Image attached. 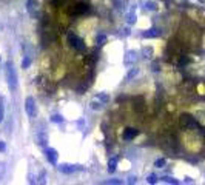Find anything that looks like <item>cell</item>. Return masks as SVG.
<instances>
[{"mask_svg":"<svg viewBox=\"0 0 205 185\" xmlns=\"http://www.w3.org/2000/svg\"><path fill=\"white\" fill-rule=\"evenodd\" d=\"M90 11V5L86 2H76L68 6V14L69 15H80Z\"/></svg>","mask_w":205,"mask_h":185,"instance_id":"4","label":"cell"},{"mask_svg":"<svg viewBox=\"0 0 205 185\" xmlns=\"http://www.w3.org/2000/svg\"><path fill=\"white\" fill-rule=\"evenodd\" d=\"M145 6L148 8V9H151V11H154V9H156V5H154V3H151V2L145 3Z\"/></svg>","mask_w":205,"mask_h":185,"instance_id":"34","label":"cell"},{"mask_svg":"<svg viewBox=\"0 0 205 185\" xmlns=\"http://www.w3.org/2000/svg\"><path fill=\"white\" fill-rule=\"evenodd\" d=\"M162 181H163V182H167V184H179V182L174 179V177H170V176H163V177H162Z\"/></svg>","mask_w":205,"mask_h":185,"instance_id":"26","label":"cell"},{"mask_svg":"<svg viewBox=\"0 0 205 185\" xmlns=\"http://www.w3.org/2000/svg\"><path fill=\"white\" fill-rule=\"evenodd\" d=\"M116 167H117V157H111V159H109V162H108V171L114 173Z\"/></svg>","mask_w":205,"mask_h":185,"instance_id":"18","label":"cell"},{"mask_svg":"<svg viewBox=\"0 0 205 185\" xmlns=\"http://www.w3.org/2000/svg\"><path fill=\"white\" fill-rule=\"evenodd\" d=\"M114 6L119 8V9H125V6H127V0H114Z\"/></svg>","mask_w":205,"mask_h":185,"instance_id":"21","label":"cell"},{"mask_svg":"<svg viewBox=\"0 0 205 185\" xmlns=\"http://www.w3.org/2000/svg\"><path fill=\"white\" fill-rule=\"evenodd\" d=\"M136 60H137V52L136 51H128L127 54H125V57H123V63L127 66H130V65L134 63Z\"/></svg>","mask_w":205,"mask_h":185,"instance_id":"14","label":"cell"},{"mask_svg":"<svg viewBox=\"0 0 205 185\" xmlns=\"http://www.w3.org/2000/svg\"><path fill=\"white\" fill-rule=\"evenodd\" d=\"M201 43H202V48L205 50V34L202 36V40H201Z\"/></svg>","mask_w":205,"mask_h":185,"instance_id":"37","label":"cell"},{"mask_svg":"<svg viewBox=\"0 0 205 185\" xmlns=\"http://www.w3.org/2000/svg\"><path fill=\"white\" fill-rule=\"evenodd\" d=\"M57 151L54 150V148H45V157H46V160L50 162L51 165H56L57 164Z\"/></svg>","mask_w":205,"mask_h":185,"instance_id":"11","label":"cell"},{"mask_svg":"<svg viewBox=\"0 0 205 185\" xmlns=\"http://www.w3.org/2000/svg\"><path fill=\"white\" fill-rule=\"evenodd\" d=\"M127 20H128V23H136V20H137V15H136L134 9H131V12L128 14V17H127Z\"/></svg>","mask_w":205,"mask_h":185,"instance_id":"23","label":"cell"},{"mask_svg":"<svg viewBox=\"0 0 205 185\" xmlns=\"http://www.w3.org/2000/svg\"><path fill=\"white\" fill-rule=\"evenodd\" d=\"M0 151H6V145H5V142H0Z\"/></svg>","mask_w":205,"mask_h":185,"instance_id":"36","label":"cell"},{"mask_svg":"<svg viewBox=\"0 0 205 185\" xmlns=\"http://www.w3.org/2000/svg\"><path fill=\"white\" fill-rule=\"evenodd\" d=\"M137 73H139V69H137V68H131V69H130V73L127 74V77H125V80L130 82L131 79H134V77L137 76Z\"/></svg>","mask_w":205,"mask_h":185,"instance_id":"20","label":"cell"},{"mask_svg":"<svg viewBox=\"0 0 205 185\" xmlns=\"http://www.w3.org/2000/svg\"><path fill=\"white\" fill-rule=\"evenodd\" d=\"M66 0H51V3L54 5V6H60L62 3H65Z\"/></svg>","mask_w":205,"mask_h":185,"instance_id":"33","label":"cell"},{"mask_svg":"<svg viewBox=\"0 0 205 185\" xmlns=\"http://www.w3.org/2000/svg\"><path fill=\"white\" fill-rule=\"evenodd\" d=\"M159 36H160L159 28H150L148 31L142 33V37H145V39H153V37H159Z\"/></svg>","mask_w":205,"mask_h":185,"instance_id":"15","label":"cell"},{"mask_svg":"<svg viewBox=\"0 0 205 185\" xmlns=\"http://www.w3.org/2000/svg\"><path fill=\"white\" fill-rule=\"evenodd\" d=\"M25 110L29 119H34L37 116V108H36V100L33 97H26L25 100Z\"/></svg>","mask_w":205,"mask_h":185,"instance_id":"8","label":"cell"},{"mask_svg":"<svg viewBox=\"0 0 205 185\" xmlns=\"http://www.w3.org/2000/svg\"><path fill=\"white\" fill-rule=\"evenodd\" d=\"M68 42H69V45L73 46L74 50H77V51H83V50L86 48L85 42H83L79 36H76V34H73V33H68Z\"/></svg>","mask_w":205,"mask_h":185,"instance_id":"6","label":"cell"},{"mask_svg":"<svg viewBox=\"0 0 205 185\" xmlns=\"http://www.w3.org/2000/svg\"><path fill=\"white\" fill-rule=\"evenodd\" d=\"M184 145L188 151L191 153H198L202 148V137L199 134V131H196L194 127L190 128H185V133H184Z\"/></svg>","mask_w":205,"mask_h":185,"instance_id":"1","label":"cell"},{"mask_svg":"<svg viewBox=\"0 0 205 185\" xmlns=\"http://www.w3.org/2000/svg\"><path fill=\"white\" fill-rule=\"evenodd\" d=\"M59 170L63 174H73L76 171H82L83 167L82 165H71V164H60L59 165Z\"/></svg>","mask_w":205,"mask_h":185,"instance_id":"9","label":"cell"},{"mask_svg":"<svg viewBox=\"0 0 205 185\" xmlns=\"http://www.w3.org/2000/svg\"><path fill=\"white\" fill-rule=\"evenodd\" d=\"M99 100H102V102H104V103H108L109 102V96L108 94H105V92H99V94L96 96Z\"/></svg>","mask_w":205,"mask_h":185,"instance_id":"22","label":"cell"},{"mask_svg":"<svg viewBox=\"0 0 205 185\" xmlns=\"http://www.w3.org/2000/svg\"><path fill=\"white\" fill-rule=\"evenodd\" d=\"M194 116H196V120L201 122L205 127V103H199V106L194 110Z\"/></svg>","mask_w":205,"mask_h":185,"instance_id":"12","label":"cell"},{"mask_svg":"<svg viewBox=\"0 0 205 185\" xmlns=\"http://www.w3.org/2000/svg\"><path fill=\"white\" fill-rule=\"evenodd\" d=\"M5 119V99L3 96H0V122H3Z\"/></svg>","mask_w":205,"mask_h":185,"instance_id":"19","label":"cell"},{"mask_svg":"<svg viewBox=\"0 0 205 185\" xmlns=\"http://www.w3.org/2000/svg\"><path fill=\"white\" fill-rule=\"evenodd\" d=\"M188 14H190V17L194 20V22H198L201 23V25L205 26V11H198V9H190L188 11Z\"/></svg>","mask_w":205,"mask_h":185,"instance_id":"10","label":"cell"},{"mask_svg":"<svg viewBox=\"0 0 205 185\" xmlns=\"http://www.w3.org/2000/svg\"><path fill=\"white\" fill-rule=\"evenodd\" d=\"M142 54H144V57H151V54H153V48L151 46H148V48H144L142 50Z\"/></svg>","mask_w":205,"mask_h":185,"instance_id":"24","label":"cell"},{"mask_svg":"<svg viewBox=\"0 0 205 185\" xmlns=\"http://www.w3.org/2000/svg\"><path fill=\"white\" fill-rule=\"evenodd\" d=\"M5 76H6V82L9 90H15L17 88V73H15L14 63L11 60H8L5 63Z\"/></svg>","mask_w":205,"mask_h":185,"instance_id":"3","label":"cell"},{"mask_svg":"<svg viewBox=\"0 0 205 185\" xmlns=\"http://www.w3.org/2000/svg\"><path fill=\"white\" fill-rule=\"evenodd\" d=\"M133 106H134V110L137 111V113H144V110H145V106H147V103H145V99L144 97H140V96H136L134 99H133Z\"/></svg>","mask_w":205,"mask_h":185,"instance_id":"13","label":"cell"},{"mask_svg":"<svg viewBox=\"0 0 205 185\" xmlns=\"http://www.w3.org/2000/svg\"><path fill=\"white\" fill-rule=\"evenodd\" d=\"M104 102H102V100H99L97 97H94L93 100H91V103H90V106L93 108V110H102V108H104Z\"/></svg>","mask_w":205,"mask_h":185,"instance_id":"17","label":"cell"},{"mask_svg":"<svg viewBox=\"0 0 205 185\" xmlns=\"http://www.w3.org/2000/svg\"><path fill=\"white\" fill-rule=\"evenodd\" d=\"M51 122H56V123H62V122H63V117H62V116H59V114H54L53 117H51Z\"/></svg>","mask_w":205,"mask_h":185,"instance_id":"28","label":"cell"},{"mask_svg":"<svg viewBox=\"0 0 205 185\" xmlns=\"http://www.w3.org/2000/svg\"><path fill=\"white\" fill-rule=\"evenodd\" d=\"M29 65H31V59L29 56H25L22 60V68H29Z\"/></svg>","mask_w":205,"mask_h":185,"instance_id":"25","label":"cell"},{"mask_svg":"<svg viewBox=\"0 0 205 185\" xmlns=\"http://www.w3.org/2000/svg\"><path fill=\"white\" fill-rule=\"evenodd\" d=\"M36 142L39 146L46 148V143H48V133L45 130V123H40L36 130Z\"/></svg>","mask_w":205,"mask_h":185,"instance_id":"5","label":"cell"},{"mask_svg":"<svg viewBox=\"0 0 205 185\" xmlns=\"http://www.w3.org/2000/svg\"><path fill=\"white\" fill-rule=\"evenodd\" d=\"M180 42L184 43V46H190V48H196L198 43H201V37H199V33L198 29L193 28V26H187L184 25L182 29H180Z\"/></svg>","mask_w":205,"mask_h":185,"instance_id":"2","label":"cell"},{"mask_svg":"<svg viewBox=\"0 0 205 185\" xmlns=\"http://www.w3.org/2000/svg\"><path fill=\"white\" fill-rule=\"evenodd\" d=\"M139 134V130L136 128H127L123 133V141H131V139H134L136 136Z\"/></svg>","mask_w":205,"mask_h":185,"instance_id":"16","label":"cell"},{"mask_svg":"<svg viewBox=\"0 0 205 185\" xmlns=\"http://www.w3.org/2000/svg\"><path fill=\"white\" fill-rule=\"evenodd\" d=\"M156 182H157V177L154 174H150L148 176V184H156Z\"/></svg>","mask_w":205,"mask_h":185,"instance_id":"32","label":"cell"},{"mask_svg":"<svg viewBox=\"0 0 205 185\" xmlns=\"http://www.w3.org/2000/svg\"><path fill=\"white\" fill-rule=\"evenodd\" d=\"M96 42H97L99 45H104V43L107 42V37H105L104 34H99V36H97V39H96Z\"/></svg>","mask_w":205,"mask_h":185,"instance_id":"29","label":"cell"},{"mask_svg":"<svg viewBox=\"0 0 205 185\" xmlns=\"http://www.w3.org/2000/svg\"><path fill=\"white\" fill-rule=\"evenodd\" d=\"M165 164H167V160H165V159H157V160L154 162V167H156V168H162Z\"/></svg>","mask_w":205,"mask_h":185,"instance_id":"27","label":"cell"},{"mask_svg":"<svg viewBox=\"0 0 205 185\" xmlns=\"http://www.w3.org/2000/svg\"><path fill=\"white\" fill-rule=\"evenodd\" d=\"M137 182V177L136 176H130L128 177V184H136Z\"/></svg>","mask_w":205,"mask_h":185,"instance_id":"35","label":"cell"},{"mask_svg":"<svg viewBox=\"0 0 205 185\" xmlns=\"http://www.w3.org/2000/svg\"><path fill=\"white\" fill-rule=\"evenodd\" d=\"M26 9H28L31 17H34V19L40 17V6H39L37 0H28L26 2Z\"/></svg>","mask_w":205,"mask_h":185,"instance_id":"7","label":"cell"},{"mask_svg":"<svg viewBox=\"0 0 205 185\" xmlns=\"http://www.w3.org/2000/svg\"><path fill=\"white\" fill-rule=\"evenodd\" d=\"M3 176H5V164H3V162H0V182H2Z\"/></svg>","mask_w":205,"mask_h":185,"instance_id":"30","label":"cell"},{"mask_svg":"<svg viewBox=\"0 0 205 185\" xmlns=\"http://www.w3.org/2000/svg\"><path fill=\"white\" fill-rule=\"evenodd\" d=\"M105 184H113V185H120V184H122V181H120V179H109V181H107Z\"/></svg>","mask_w":205,"mask_h":185,"instance_id":"31","label":"cell"}]
</instances>
